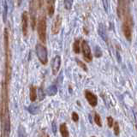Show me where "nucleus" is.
<instances>
[{"label":"nucleus","mask_w":137,"mask_h":137,"mask_svg":"<svg viewBox=\"0 0 137 137\" xmlns=\"http://www.w3.org/2000/svg\"><path fill=\"white\" fill-rule=\"evenodd\" d=\"M123 33L124 37L126 38L128 41L132 40V28H133V20L132 16L129 13V10L127 11L123 15Z\"/></svg>","instance_id":"nucleus-1"},{"label":"nucleus","mask_w":137,"mask_h":137,"mask_svg":"<svg viewBox=\"0 0 137 137\" xmlns=\"http://www.w3.org/2000/svg\"><path fill=\"white\" fill-rule=\"evenodd\" d=\"M37 32L39 39L45 44L46 42V17L44 14L39 16L38 19Z\"/></svg>","instance_id":"nucleus-2"},{"label":"nucleus","mask_w":137,"mask_h":137,"mask_svg":"<svg viewBox=\"0 0 137 137\" xmlns=\"http://www.w3.org/2000/svg\"><path fill=\"white\" fill-rule=\"evenodd\" d=\"M39 4L38 0H30L29 3V16L31 20V27L32 29H35L36 26V15H37V10H39Z\"/></svg>","instance_id":"nucleus-3"},{"label":"nucleus","mask_w":137,"mask_h":137,"mask_svg":"<svg viewBox=\"0 0 137 137\" xmlns=\"http://www.w3.org/2000/svg\"><path fill=\"white\" fill-rule=\"evenodd\" d=\"M35 51H36V55H37L39 62L44 65L47 64L48 53H47L46 47L41 44H37L35 46Z\"/></svg>","instance_id":"nucleus-4"},{"label":"nucleus","mask_w":137,"mask_h":137,"mask_svg":"<svg viewBox=\"0 0 137 137\" xmlns=\"http://www.w3.org/2000/svg\"><path fill=\"white\" fill-rule=\"evenodd\" d=\"M81 50L82 51V54H83L84 60L86 61L87 63H90L91 61L93 60V56H92V52H91L90 46H89V45H88L87 41L86 40L81 41Z\"/></svg>","instance_id":"nucleus-5"},{"label":"nucleus","mask_w":137,"mask_h":137,"mask_svg":"<svg viewBox=\"0 0 137 137\" xmlns=\"http://www.w3.org/2000/svg\"><path fill=\"white\" fill-rule=\"evenodd\" d=\"M3 123V135L4 137H9L10 133V122L9 117V113H7L2 120Z\"/></svg>","instance_id":"nucleus-6"},{"label":"nucleus","mask_w":137,"mask_h":137,"mask_svg":"<svg viewBox=\"0 0 137 137\" xmlns=\"http://www.w3.org/2000/svg\"><path fill=\"white\" fill-rule=\"evenodd\" d=\"M62 22H63V18L59 15H57L52 24V27H51V33H52V34H57L59 33L61 26H62Z\"/></svg>","instance_id":"nucleus-7"},{"label":"nucleus","mask_w":137,"mask_h":137,"mask_svg":"<svg viewBox=\"0 0 137 137\" xmlns=\"http://www.w3.org/2000/svg\"><path fill=\"white\" fill-rule=\"evenodd\" d=\"M22 31L24 36L27 34L28 31V13L24 11L22 15Z\"/></svg>","instance_id":"nucleus-8"},{"label":"nucleus","mask_w":137,"mask_h":137,"mask_svg":"<svg viewBox=\"0 0 137 137\" xmlns=\"http://www.w3.org/2000/svg\"><path fill=\"white\" fill-rule=\"evenodd\" d=\"M85 97L87 100V102L89 103V105L93 107H95L98 104V99H97V96L94 93H93L90 91L86 90L85 91Z\"/></svg>","instance_id":"nucleus-9"},{"label":"nucleus","mask_w":137,"mask_h":137,"mask_svg":"<svg viewBox=\"0 0 137 137\" xmlns=\"http://www.w3.org/2000/svg\"><path fill=\"white\" fill-rule=\"evenodd\" d=\"M61 67V57L56 56L53 58L52 62H51V71H52V75H56L57 72L59 71V69Z\"/></svg>","instance_id":"nucleus-10"},{"label":"nucleus","mask_w":137,"mask_h":137,"mask_svg":"<svg viewBox=\"0 0 137 137\" xmlns=\"http://www.w3.org/2000/svg\"><path fill=\"white\" fill-rule=\"evenodd\" d=\"M55 3L56 0H47L46 1V10L49 16H52L55 12Z\"/></svg>","instance_id":"nucleus-11"},{"label":"nucleus","mask_w":137,"mask_h":137,"mask_svg":"<svg viewBox=\"0 0 137 137\" xmlns=\"http://www.w3.org/2000/svg\"><path fill=\"white\" fill-rule=\"evenodd\" d=\"M98 32H99V36L103 39V40L105 41H107V33H106V30H105V27L103 24H99V28H98Z\"/></svg>","instance_id":"nucleus-12"},{"label":"nucleus","mask_w":137,"mask_h":137,"mask_svg":"<svg viewBox=\"0 0 137 137\" xmlns=\"http://www.w3.org/2000/svg\"><path fill=\"white\" fill-rule=\"evenodd\" d=\"M60 133L62 137H69V133L66 123H62L60 125Z\"/></svg>","instance_id":"nucleus-13"},{"label":"nucleus","mask_w":137,"mask_h":137,"mask_svg":"<svg viewBox=\"0 0 137 137\" xmlns=\"http://www.w3.org/2000/svg\"><path fill=\"white\" fill-rule=\"evenodd\" d=\"M73 51L75 53L79 54L81 51V45H80V39H75L74 44H73Z\"/></svg>","instance_id":"nucleus-14"},{"label":"nucleus","mask_w":137,"mask_h":137,"mask_svg":"<svg viewBox=\"0 0 137 137\" xmlns=\"http://www.w3.org/2000/svg\"><path fill=\"white\" fill-rule=\"evenodd\" d=\"M36 99H37V92H36V88L31 86L30 87V100L32 102H34Z\"/></svg>","instance_id":"nucleus-15"},{"label":"nucleus","mask_w":137,"mask_h":137,"mask_svg":"<svg viewBox=\"0 0 137 137\" xmlns=\"http://www.w3.org/2000/svg\"><path fill=\"white\" fill-rule=\"evenodd\" d=\"M57 93V87L55 85H51L47 88V94L49 96H54Z\"/></svg>","instance_id":"nucleus-16"},{"label":"nucleus","mask_w":137,"mask_h":137,"mask_svg":"<svg viewBox=\"0 0 137 137\" xmlns=\"http://www.w3.org/2000/svg\"><path fill=\"white\" fill-rule=\"evenodd\" d=\"M27 110H28V111L31 114L35 115V114H37L39 112V106L35 105H31L28 108H27Z\"/></svg>","instance_id":"nucleus-17"},{"label":"nucleus","mask_w":137,"mask_h":137,"mask_svg":"<svg viewBox=\"0 0 137 137\" xmlns=\"http://www.w3.org/2000/svg\"><path fill=\"white\" fill-rule=\"evenodd\" d=\"M63 4H64V8L67 10H70L73 4V0H63Z\"/></svg>","instance_id":"nucleus-18"},{"label":"nucleus","mask_w":137,"mask_h":137,"mask_svg":"<svg viewBox=\"0 0 137 137\" xmlns=\"http://www.w3.org/2000/svg\"><path fill=\"white\" fill-rule=\"evenodd\" d=\"M18 135H19V137H27V133L25 129L22 126H19V129H18Z\"/></svg>","instance_id":"nucleus-19"},{"label":"nucleus","mask_w":137,"mask_h":137,"mask_svg":"<svg viewBox=\"0 0 137 137\" xmlns=\"http://www.w3.org/2000/svg\"><path fill=\"white\" fill-rule=\"evenodd\" d=\"M94 122H95V123H96L99 127H101V126H102L101 118H100V116H99L98 113H95V115H94Z\"/></svg>","instance_id":"nucleus-20"},{"label":"nucleus","mask_w":137,"mask_h":137,"mask_svg":"<svg viewBox=\"0 0 137 137\" xmlns=\"http://www.w3.org/2000/svg\"><path fill=\"white\" fill-rule=\"evenodd\" d=\"M76 63H77V64L81 67V68L82 69H84L85 71H87V66L85 63H83V62H81V61L80 59H76Z\"/></svg>","instance_id":"nucleus-21"},{"label":"nucleus","mask_w":137,"mask_h":137,"mask_svg":"<svg viewBox=\"0 0 137 137\" xmlns=\"http://www.w3.org/2000/svg\"><path fill=\"white\" fill-rule=\"evenodd\" d=\"M113 126H114V134L116 135H119V125H118V123H113Z\"/></svg>","instance_id":"nucleus-22"},{"label":"nucleus","mask_w":137,"mask_h":137,"mask_svg":"<svg viewBox=\"0 0 137 137\" xmlns=\"http://www.w3.org/2000/svg\"><path fill=\"white\" fill-rule=\"evenodd\" d=\"M107 123H108V126H109L110 128L113 127L114 120H113V118H112L111 117H107Z\"/></svg>","instance_id":"nucleus-23"},{"label":"nucleus","mask_w":137,"mask_h":137,"mask_svg":"<svg viewBox=\"0 0 137 137\" xmlns=\"http://www.w3.org/2000/svg\"><path fill=\"white\" fill-rule=\"evenodd\" d=\"M101 56H102V51H100L99 47V46L95 47V57H101Z\"/></svg>","instance_id":"nucleus-24"},{"label":"nucleus","mask_w":137,"mask_h":137,"mask_svg":"<svg viewBox=\"0 0 137 137\" xmlns=\"http://www.w3.org/2000/svg\"><path fill=\"white\" fill-rule=\"evenodd\" d=\"M72 120L74 122H75V123L79 121V116H78V114L76 113V112H73L72 113Z\"/></svg>","instance_id":"nucleus-25"},{"label":"nucleus","mask_w":137,"mask_h":137,"mask_svg":"<svg viewBox=\"0 0 137 137\" xmlns=\"http://www.w3.org/2000/svg\"><path fill=\"white\" fill-rule=\"evenodd\" d=\"M39 99H40V100H42L45 98L44 92H43V90H42L41 88H39Z\"/></svg>","instance_id":"nucleus-26"},{"label":"nucleus","mask_w":137,"mask_h":137,"mask_svg":"<svg viewBox=\"0 0 137 137\" xmlns=\"http://www.w3.org/2000/svg\"><path fill=\"white\" fill-rule=\"evenodd\" d=\"M102 1H103V4H104L105 11H107L108 10V0H102Z\"/></svg>","instance_id":"nucleus-27"},{"label":"nucleus","mask_w":137,"mask_h":137,"mask_svg":"<svg viewBox=\"0 0 137 137\" xmlns=\"http://www.w3.org/2000/svg\"><path fill=\"white\" fill-rule=\"evenodd\" d=\"M43 1H44V0H38V4H39V9L42 7V4H43Z\"/></svg>","instance_id":"nucleus-28"},{"label":"nucleus","mask_w":137,"mask_h":137,"mask_svg":"<svg viewBox=\"0 0 137 137\" xmlns=\"http://www.w3.org/2000/svg\"><path fill=\"white\" fill-rule=\"evenodd\" d=\"M16 1V4L17 6H20V4H22V0H15Z\"/></svg>","instance_id":"nucleus-29"},{"label":"nucleus","mask_w":137,"mask_h":137,"mask_svg":"<svg viewBox=\"0 0 137 137\" xmlns=\"http://www.w3.org/2000/svg\"><path fill=\"white\" fill-rule=\"evenodd\" d=\"M52 129H53V132H54V133H56V132H57V131H56L57 129H56V126H55V123L52 124Z\"/></svg>","instance_id":"nucleus-30"},{"label":"nucleus","mask_w":137,"mask_h":137,"mask_svg":"<svg viewBox=\"0 0 137 137\" xmlns=\"http://www.w3.org/2000/svg\"><path fill=\"white\" fill-rule=\"evenodd\" d=\"M45 137H49V136H45Z\"/></svg>","instance_id":"nucleus-31"},{"label":"nucleus","mask_w":137,"mask_h":137,"mask_svg":"<svg viewBox=\"0 0 137 137\" xmlns=\"http://www.w3.org/2000/svg\"><path fill=\"white\" fill-rule=\"evenodd\" d=\"M92 137H95V136H92Z\"/></svg>","instance_id":"nucleus-32"}]
</instances>
